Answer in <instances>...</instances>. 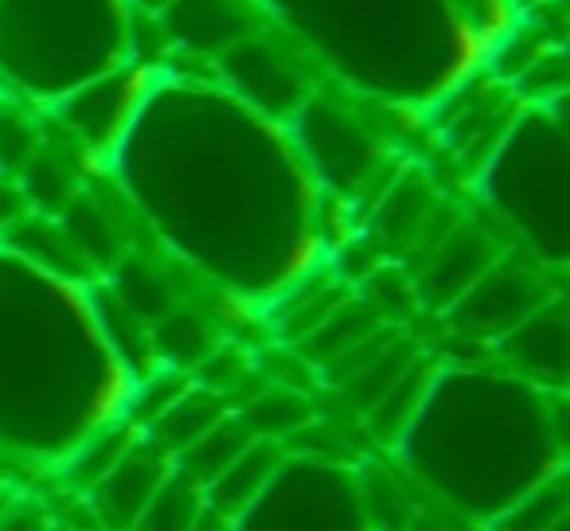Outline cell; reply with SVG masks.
<instances>
[{
    "mask_svg": "<svg viewBox=\"0 0 570 531\" xmlns=\"http://www.w3.org/2000/svg\"><path fill=\"white\" fill-rule=\"evenodd\" d=\"M102 168L160 246L230 297L269 305L328 258V199L289 129L212 75L160 67Z\"/></svg>",
    "mask_w": 570,
    "mask_h": 531,
    "instance_id": "obj_1",
    "label": "cell"
},
{
    "mask_svg": "<svg viewBox=\"0 0 570 531\" xmlns=\"http://www.w3.org/2000/svg\"><path fill=\"white\" fill-rule=\"evenodd\" d=\"M258 17L360 102L430 114L484 75L523 0H254Z\"/></svg>",
    "mask_w": 570,
    "mask_h": 531,
    "instance_id": "obj_2",
    "label": "cell"
},
{
    "mask_svg": "<svg viewBox=\"0 0 570 531\" xmlns=\"http://www.w3.org/2000/svg\"><path fill=\"white\" fill-rule=\"evenodd\" d=\"M90 286L56 278L0 246L4 453L59 469L75 445L126 419L137 380L106 341Z\"/></svg>",
    "mask_w": 570,
    "mask_h": 531,
    "instance_id": "obj_3",
    "label": "cell"
},
{
    "mask_svg": "<svg viewBox=\"0 0 570 531\" xmlns=\"http://www.w3.org/2000/svg\"><path fill=\"white\" fill-rule=\"evenodd\" d=\"M391 453L450 515L484 528L512 500L567 469V391L535 387L497 360L438 364L419 414Z\"/></svg>",
    "mask_w": 570,
    "mask_h": 531,
    "instance_id": "obj_4",
    "label": "cell"
},
{
    "mask_svg": "<svg viewBox=\"0 0 570 531\" xmlns=\"http://www.w3.org/2000/svg\"><path fill=\"white\" fill-rule=\"evenodd\" d=\"M137 20L129 0H0V98L48 114L137 59Z\"/></svg>",
    "mask_w": 570,
    "mask_h": 531,
    "instance_id": "obj_5",
    "label": "cell"
},
{
    "mask_svg": "<svg viewBox=\"0 0 570 531\" xmlns=\"http://www.w3.org/2000/svg\"><path fill=\"white\" fill-rule=\"evenodd\" d=\"M489 215L528 258L562 274L570 262V137L567 102H523L476 173Z\"/></svg>",
    "mask_w": 570,
    "mask_h": 531,
    "instance_id": "obj_6",
    "label": "cell"
},
{
    "mask_svg": "<svg viewBox=\"0 0 570 531\" xmlns=\"http://www.w3.org/2000/svg\"><path fill=\"white\" fill-rule=\"evenodd\" d=\"M285 129L328 204H352L364 191L391 184V176L383 180L387 141L364 118L356 98L344 95L341 87L313 90Z\"/></svg>",
    "mask_w": 570,
    "mask_h": 531,
    "instance_id": "obj_7",
    "label": "cell"
},
{
    "mask_svg": "<svg viewBox=\"0 0 570 531\" xmlns=\"http://www.w3.org/2000/svg\"><path fill=\"white\" fill-rule=\"evenodd\" d=\"M235 531H367L356 465L289 453Z\"/></svg>",
    "mask_w": 570,
    "mask_h": 531,
    "instance_id": "obj_8",
    "label": "cell"
},
{
    "mask_svg": "<svg viewBox=\"0 0 570 531\" xmlns=\"http://www.w3.org/2000/svg\"><path fill=\"white\" fill-rule=\"evenodd\" d=\"M559 274L539 266L535 258H528L523 250L500 254L489 271L442 313L445 325L465 341L497 344L504 333H512L523 317L539 309L543 302H551L559 294Z\"/></svg>",
    "mask_w": 570,
    "mask_h": 531,
    "instance_id": "obj_9",
    "label": "cell"
},
{
    "mask_svg": "<svg viewBox=\"0 0 570 531\" xmlns=\"http://www.w3.org/2000/svg\"><path fill=\"white\" fill-rule=\"evenodd\" d=\"M212 67V79L227 95H235L254 114L282 121V126H289V118L302 110L305 98L317 90V79L305 67L302 51L266 32L243 36L223 56H215Z\"/></svg>",
    "mask_w": 570,
    "mask_h": 531,
    "instance_id": "obj_10",
    "label": "cell"
},
{
    "mask_svg": "<svg viewBox=\"0 0 570 531\" xmlns=\"http://www.w3.org/2000/svg\"><path fill=\"white\" fill-rule=\"evenodd\" d=\"M157 71H160V63H153V59H129L118 71H106V75H98V79H90L87 87L71 90V95L51 106L43 118L56 121V126L63 129V137L82 157H95L106 165V157H110L121 137H126L134 114L141 110Z\"/></svg>",
    "mask_w": 570,
    "mask_h": 531,
    "instance_id": "obj_11",
    "label": "cell"
},
{
    "mask_svg": "<svg viewBox=\"0 0 570 531\" xmlns=\"http://www.w3.org/2000/svg\"><path fill=\"white\" fill-rule=\"evenodd\" d=\"M500 254H504V243L492 235L489 223L453 219L434 243L422 246L419 271L411 274L419 309L445 313Z\"/></svg>",
    "mask_w": 570,
    "mask_h": 531,
    "instance_id": "obj_12",
    "label": "cell"
},
{
    "mask_svg": "<svg viewBox=\"0 0 570 531\" xmlns=\"http://www.w3.org/2000/svg\"><path fill=\"white\" fill-rule=\"evenodd\" d=\"M497 364L508 367L520 380L547 391H567L570 380V317L562 289L551 302L539 305L531 317H523L512 333H504L497 344Z\"/></svg>",
    "mask_w": 570,
    "mask_h": 531,
    "instance_id": "obj_13",
    "label": "cell"
},
{
    "mask_svg": "<svg viewBox=\"0 0 570 531\" xmlns=\"http://www.w3.org/2000/svg\"><path fill=\"white\" fill-rule=\"evenodd\" d=\"M149 20H157L165 48L212 63L230 43L258 32L262 17L254 9V0H173Z\"/></svg>",
    "mask_w": 570,
    "mask_h": 531,
    "instance_id": "obj_14",
    "label": "cell"
},
{
    "mask_svg": "<svg viewBox=\"0 0 570 531\" xmlns=\"http://www.w3.org/2000/svg\"><path fill=\"white\" fill-rule=\"evenodd\" d=\"M168 476H173V458H165L145 437H137L121 453L118 465L87 492L90 515L102 531H134V523L141 520V512L153 504V496Z\"/></svg>",
    "mask_w": 570,
    "mask_h": 531,
    "instance_id": "obj_15",
    "label": "cell"
},
{
    "mask_svg": "<svg viewBox=\"0 0 570 531\" xmlns=\"http://www.w3.org/2000/svg\"><path fill=\"white\" fill-rule=\"evenodd\" d=\"M442 227H450V223H438L434 184L422 173L391 176V184L380 191L372 219V235L380 238L383 250H411V246L422 250L442 235Z\"/></svg>",
    "mask_w": 570,
    "mask_h": 531,
    "instance_id": "obj_16",
    "label": "cell"
},
{
    "mask_svg": "<svg viewBox=\"0 0 570 531\" xmlns=\"http://www.w3.org/2000/svg\"><path fill=\"white\" fill-rule=\"evenodd\" d=\"M348 297H352L348 278L336 274L333 266H321V271L305 274L302 282H294L282 297H274L266 309L269 321H274V333L282 336V344H302Z\"/></svg>",
    "mask_w": 570,
    "mask_h": 531,
    "instance_id": "obj_17",
    "label": "cell"
},
{
    "mask_svg": "<svg viewBox=\"0 0 570 531\" xmlns=\"http://www.w3.org/2000/svg\"><path fill=\"white\" fill-rule=\"evenodd\" d=\"M282 461H285L282 445L258 442V437H254V442L246 445V450L238 453V458L204 489V508L235 523L238 515H243L246 508L266 492V484L274 481V473H277Z\"/></svg>",
    "mask_w": 570,
    "mask_h": 531,
    "instance_id": "obj_18",
    "label": "cell"
},
{
    "mask_svg": "<svg viewBox=\"0 0 570 531\" xmlns=\"http://www.w3.org/2000/svg\"><path fill=\"white\" fill-rule=\"evenodd\" d=\"M12 254L28 258L32 266L40 271L56 274V278H67V282H98L95 271L87 266V258L79 254V246L71 243V235L63 230V223L56 215H40V212H24L17 219V227L9 230L4 238Z\"/></svg>",
    "mask_w": 570,
    "mask_h": 531,
    "instance_id": "obj_19",
    "label": "cell"
},
{
    "mask_svg": "<svg viewBox=\"0 0 570 531\" xmlns=\"http://www.w3.org/2000/svg\"><path fill=\"white\" fill-rule=\"evenodd\" d=\"M63 223V230L71 235V243L79 246V254L87 258V266L95 271V278L106 274L126 258V235H121V223L95 191L82 184V191L56 215Z\"/></svg>",
    "mask_w": 570,
    "mask_h": 531,
    "instance_id": "obj_20",
    "label": "cell"
},
{
    "mask_svg": "<svg viewBox=\"0 0 570 531\" xmlns=\"http://www.w3.org/2000/svg\"><path fill=\"white\" fill-rule=\"evenodd\" d=\"M79 157H82V153L75 149L71 141H67V145L43 141L40 149H36V157L28 160L17 176H12V180L20 184V191H24L28 212L59 215L75 196H79V191H82Z\"/></svg>",
    "mask_w": 570,
    "mask_h": 531,
    "instance_id": "obj_21",
    "label": "cell"
},
{
    "mask_svg": "<svg viewBox=\"0 0 570 531\" xmlns=\"http://www.w3.org/2000/svg\"><path fill=\"white\" fill-rule=\"evenodd\" d=\"M227 414H230V399L227 395L191 383V387L184 391L173 406H165V411H160V419H153L149 426H145L141 437L149 445H157L165 458H176V453L188 450L196 437H204L207 430H212L215 422L227 419Z\"/></svg>",
    "mask_w": 570,
    "mask_h": 531,
    "instance_id": "obj_22",
    "label": "cell"
},
{
    "mask_svg": "<svg viewBox=\"0 0 570 531\" xmlns=\"http://www.w3.org/2000/svg\"><path fill=\"white\" fill-rule=\"evenodd\" d=\"M380 328H387V321H383L380 313L364 302V297L352 294L348 302L336 305V309L328 313V317L321 321V325L313 328L302 344H294V348L302 352L317 372H325V367H333L336 360L348 356L352 348H360L364 341H372Z\"/></svg>",
    "mask_w": 570,
    "mask_h": 531,
    "instance_id": "obj_23",
    "label": "cell"
},
{
    "mask_svg": "<svg viewBox=\"0 0 570 531\" xmlns=\"http://www.w3.org/2000/svg\"><path fill=\"white\" fill-rule=\"evenodd\" d=\"M434 372H438V360H430L419 352V356L406 364V372L383 391L380 403L364 414V430L372 434L375 445L395 450V442L406 434V426H411L414 414H419L422 399H426L430 383H434Z\"/></svg>",
    "mask_w": 570,
    "mask_h": 531,
    "instance_id": "obj_24",
    "label": "cell"
},
{
    "mask_svg": "<svg viewBox=\"0 0 570 531\" xmlns=\"http://www.w3.org/2000/svg\"><path fill=\"white\" fill-rule=\"evenodd\" d=\"M235 414H238V422L250 430V437L274 442L285 450V445L294 442V437L317 419V406H313L309 391H294V387H277V383H269L266 391L246 399Z\"/></svg>",
    "mask_w": 570,
    "mask_h": 531,
    "instance_id": "obj_25",
    "label": "cell"
},
{
    "mask_svg": "<svg viewBox=\"0 0 570 531\" xmlns=\"http://www.w3.org/2000/svg\"><path fill=\"white\" fill-rule=\"evenodd\" d=\"M102 286L110 289V294L118 297V302L126 305V309L134 313L141 325H149V328L157 325L160 317H168L176 305H180L173 282H168L165 274L153 266V262H141V258H134V254H126V258H121L118 266L106 274Z\"/></svg>",
    "mask_w": 570,
    "mask_h": 531,
    "instance_id": "obj_26",
    "label": "cell"
},
{
    "mask_svg": "<svg viewBox=\"0 0 570 531\" xmlns=\"http://www.w3.org/2000/svg\"><path fill=\"white\" fill-rule=\"evenodd\" d=\"M149 336H153L157 367H173V372H188V375L219 348V336H215L212 321L204 313L184 309V305H176L168 317H160L149 328Z\"/></svg>",
    "mask_w": 570,
    "mask_h": 531,
    "instance_id": "obj_27",
    "label": "cell"
},
{
    "mask_svg": "<svg viewBox=\"0 0 570 531\" xmlns=\"http://www.w3.org/2000/svg\"><path fill=\"white\" fill-rule=\"evenodd\" d=\"M250 442H254L250 430H246L243 422H238V414L230 411L227 419L215 422V426L207 430L204 437H196L188 450L176 453V458H173V473L184 476V481L196 484V489L204 492L207 484H212L215 476H219L223 469H227L230 461H235Z\"/></svg>",
    "mask_w": 570,
    "mask_h": 531,
    "instance_id": "obj_28",
    "label": "cell"
},
{
    "mask_svg": "<svg viewBox=\"0 0 570 531\" xmlns=\"http://www.w3.org/2000/svg\"><path fill=\"white\" fill-rule=\"evenodd\" d=\"M137 437H141V430H137L129 419L110 422V426H102L98 434H90L82 445H75V450L67 453L63 465H59V473H63V481L71 484L79 496H87V492L118 465L121 453H126Z\"/></svg>",
    "mask_w": 570,
    "mask_h": 531,
    "instance_id": "obj_29",
    "label": "cell"
},
{
    "mask_svg": "<svg viewBox=\"0 0 570 531\" xmlns=\"http://www.w3.org/2000/svg\"><path fill=\"white\" fill-rule=\"evenodd\" d=\"M570 515V492H567V469L547 476L531 492L504 508L497 520L484 523V531H559Z\"/></svg>",
    "mask_w": 570,
    "mask_h": 531,
    "instance_id": "obj_30",
    "label": "cell"
},
{
    "mask_svg": "<svg viewBox=\"0 0 570 531\" xmlns=\"http://www.w3.org/2000/svg\"><path fill=\"white\" fill-rule=\"evenodd\" d=\"M43 141V114L17 98H0V176H17Z\"/></svg>",
    "mask_w": 570,
    "mask_h": 531,
    "instance_id": "obj_31",
    "label": "cell"
},
{
    "mask_svg": "<svg viewBox=\"0 0 570 531\" xmlns=\"http://www.w3.org/2000/svg\"><path fill=\"white\" fill-rule=\"evenodd\" d=\"M199 515H204V492L173 473L134 523V531H191Z\"/></svg>",
    "mask_w": 570,
    "mask_h": 531,
    "instance_id": "obj_32",
    "label": "cell"
},
{
    "mask_svg": "<svg viewBox=\"0 0 570 531\" xmlns=\"http://www.w3.org/2000/svg\"><path fill=\"white\" fill-rule=\"evenodd\" d=\"M51 512L40 504V500H4L0 508V531H51Z\"/></svg>",
    "mask_w": 570,
    "mask_h": 531,
    "instance_id": "obj_33",
    "label": "cell"
},
{
    "mask_svg": "<svg viewBox=\"0 0 570 531\" xmlns=\"http://www.w3.org/2000/svg\"><path fill=\"white\" fill-rule=\"evenodd\" d=\"M24 212H28V204H24V191H20V184L12 180V176H0V246H4L9 230L17 227V219Z\"/></svg>",
    "mask_w": 570,
    "mask_h": 531,
    "instance_id": "obj_34",
    "label": "cell"
},
{
    "mask_svg": "<svg viewBox=\"0 0 570 531\" xmlns=\"http://www.w3.org/2000/svg\"><path fill=\"white\" fill-rule=\"evenodd\" d=\"M406 531H465V528L458 523V515H442V512H426V508H419V515L406 523Z\"/></svg>",
    "mask_w": 570,
    "mask_h": 531,
    "instance_id": "obj_35",
    "label": "cell"
},
{
    "mask_svg": "<svg viewBox=\"0 0 570 531\" xmlns=\"http://www.w3.org/2000/svg\"><path fill=\"white\" fill-rule=\"evenodd\" d=\"M191 531H235V523L223 520V515H215V512H207V508H204V515H199V523Z\"/></svg>",
    "mask_w": 570,
    "mask_h": 531,
    "instance_id": "obj_36",
    "label": "cell"
},
{
    "mask_svg": "<svg viewBox=\"0 0 570 531\" xmlns=\"http://www.w3.org/2000/svg\"><path fill=\"white\" fill-rule=\"evenodd\" d=\"M129 4H134L137 17H157L165 4H173V0H129Z\"/></svg>",
    "mask_w": 570,
    "mask_h": 531,
    "instance_id": "obj_37",
    "label": "cell"
},
{
    "mask_svg": "<svg viewBox=\"0 0 570 531\" xmlns=\"http://www.w3.org/2000/svg\"><path fill=\"white\" fill-rule=\"evenodd\" d=\"M51 531H79V528H71V523H59L56 520V523H51Z\"/></svg>",
    "mask_w": 570,
    "mask_h": 531,
    "instance_id": "obj_38",
    "label": "cell"
},
{
    "mask_svg": "<svg viewBox=\"0 0 570 531\" xmlns=\"http://www.w3.org/2000/svg\"><path fill=\"white\" fill-rule=\"evenodd\" d=\"M0 508H4V492H0Z\"/></svg>",
    "mask_w": 570,
    "mask_h": 531,
    "instance_id": "obj_39",
    "label": "cell"
}]
</instances>
